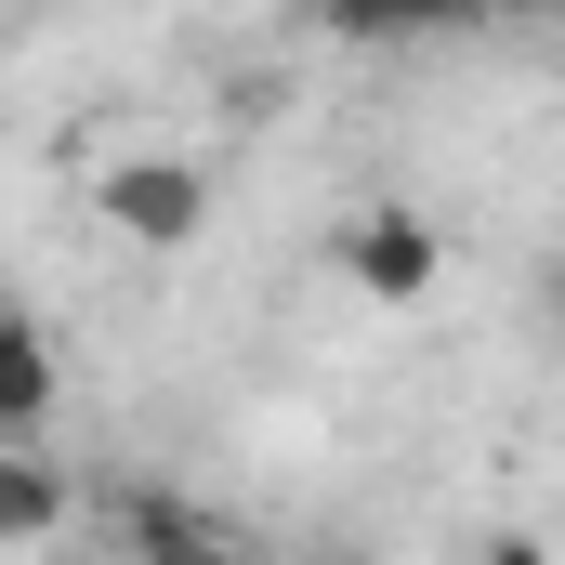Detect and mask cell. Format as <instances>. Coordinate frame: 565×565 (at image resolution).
Wrapping results in <instances>:
<instances>
[{
    "mask_svg": "<svg viewBox=\"0 0 565 565\" xmlns=\"http://www.w3.org/2000/svg\"><path fill=\"white\" fill-rule=\"evenodd\" d=\"M93 211H106L132 250H184V237L211 224V171H198V158H106V171H93Z\"/></svg>",
    "mask_w": 565,
    "mask_h": 565,
    "instance_id": "1",
    "label": "cell"
},
{
    "mask_svg": "<svg viewBox=\"0 0 565 565\" xmlns=\"http://www.w3.org/2000/svg\"><path fill=\"white\" fill-rule=\"evenodd\" d=\"M93 513H106V540L132 565H250V540H237L224 513H198L184 487H106Z\"/></svg>",
    "mask_w": 565,
    "mask_h": 565,
    "instance_id": "2",
    "label": "cell"
},
{
    "mask_svg": "<svg viewBox=\"0 0 565 565\" xmlns=\"http://www.w3.org/2000/svg\"><path fill=\"white\" fill-rule=\"evenodd\" d=\"M342 277L369 289V302H422V289L447 277V237H434L422 211H355V224H342Z\"/></svg>",
    "mask_w": 565,
    "mask_h": 565,
    "instance_id": "3",
    "label": "cell"
},
{
    "mask_svg": "<svg viewBox=\"0 0 565 565\" xmlns=\"http://www.w3.org/2000/svg\"><path fill=\"white\" fill-rule=\"evenodd\" d=\"M40 422H53V329L13 316L0 329V447H40Z\"/></svg>",
    "mask_w": 565,
    "mask_h": 565,
    "instance_id": "4",
    "label": "cell"
},
{
    "mask_svg": "<svg viewBox=\"0 0 565 565\" xmlns=\"http://www.w3.org/2000/svg\"><path fill=\"white\" fill-rule=\"evenodd\" d=\"M53 526H66V473H53V447H0V540L40 553Z\"/></svg>",
    "mask_w": 565,
    "mask_h": 565,
    "instance_id": "5",
    "label": "cell"
},
{
    "mask_svg": "<svg viewBox=\"0 0 565 565\" xmlns=\"http://www.w3.org/2000/svg\"><path fill=\"white\" fill-rule=\"evenodd\" d=\"M316 40H422V0H302Z\"/></svg>",
    "mask_w": 565,
    "mask_h": 565,
    "instance_id": "6",
    "label": "cell"
},
{
    "mask_svg": "<svg viewBox=\"0 0 565 565\" xmlns=\"http://www.w3.org/2000/svg\"><path fill=\"white\" fill-rule=\"evenodd\" d=\"M487 565H553V553H540L526 526H500V540H487Z\"/></svg>",
    "mask_w": 565,
    "mask_h": 565,
    "instance_id": "7",
    "label": "cell"
},
{
    "mask_svg": "<svg viewBox=\"0 0 565 565\" xmlns=\"http://www.w3.org/2000/svg\"><path fill=\"white\" fill-rule=\"evenodd\" d=\"M540 316H553V342H565V250L540 264Z\"/></svg>",
    "mask_w": 565,
    "mask_h": 565,
    "instance_id": "8",
    "label": "cell"
},
{
    "mask_svg": "<svg viewBox=\"0 0 565 565\" xmlns=\"http://www.w3.org/2000/svg\"><path fill=\"white\" fill-rule=\"evenodd\" d=\"M487 13H553V0H487Z\"/></svg>",
    "mask_w": 565,
    "mask_h": 565,
    "instance_id": "9",
    "label": "cell"
},
{
    "mask_svg": "<svg viewBox=\"0 0 565 565\" xmlns=\"http://www.w3.org/2000/svg\"><path fill=\"white\" fill-rule=\"evenodd\" d=\"M316 565H342V553H316Z\"/></svg>",
    "mask_w": 565,
    "mask_h": 565,
    "instance_id": "10",
    "label": "cell"
}]
</instances>
